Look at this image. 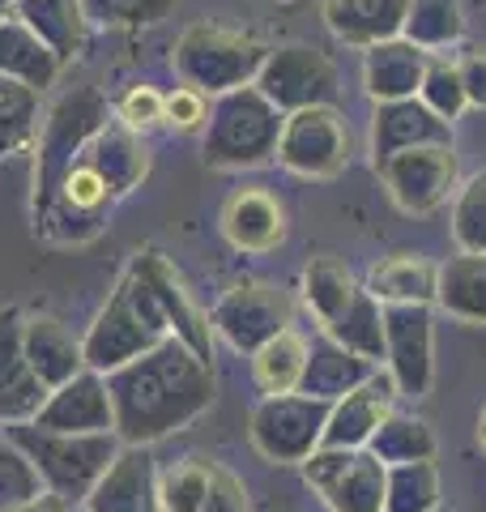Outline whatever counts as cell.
I'll list each match as a JSON object with an SVG mask.
<instances>
[{"mask_svg": "<svg viewBox=\"0 0 486 512\" xmlns=\"http://www.w3.org/2000/svg\"><path fill=\"white\" fill-rule=\"evenodd\" d=\"M167 120L175 128H197L205 120V94L201 90H192V86H180L167 99Z\"/></svg>", "mask_w": 486, "mask_h": 512, "instance_id": "277c9868", "label": "cell"}, {"mask_svg": "<svg viewBox=\"0 0 486 512\" xmlns=\"http://www.w3.org/2000/svg\"><path fill=\"white\" fill-rule=\"evenodd\" d=\"M103 197H107V180L94 167H77L69 175V201L73 205H81V210H94Z\"/></svg>", "mask_w": 486, "mask_h": 512, "instance_id": "5b68a950", "label": "cell"}, {"mask_svg": "<svg viewBox=\"0 0 486 512\" xmlns=\"http://www.w3.org/2000/svg\"><path fill=\"white\" fill-rule=\"evenodd\" d=\"M120 111H124V120L133 124V128L158 124V120H167V99H162L158 90H150V86H137V90L120 103Z\"/></svg>", "mask_w": 486, "mask_h": 512, "instance_id": "3957f363", "label": "cell"}, {"mask_svg": "<svg viewBox=\"0 0 486 512\" xmlns=\"http://www.w3.org/2000/svg\"><path fill=\"white\" fill-rule=\"evenodd\" d=\"M226 235L239 248H273L282 239V205L269 197V192H239V197L226 205Z\"/></svg>", "mask_w": 486, "mask_h": 512, "instance_id": "6da1fadb", "label": "cell"}, {"mask_svg": "<svg viewBox=\"0 0 486 512\" xmlns=\"http://www.w3.org/2000/svg\"><path fill=\"white\" fill-rule=\"evenodd\" d=\"M299 376H303V342L295 333H282V338L269 342L261 350V359H256V380L273 393H286Z\"/></svg>", "mask_w": 486, "mask_h": 512, "instance_id": "7a4b0ae2", "label": "cell"}]
</instances>
